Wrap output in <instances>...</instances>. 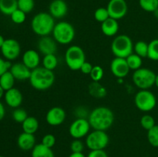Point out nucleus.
<instances>
[{"instance_id": "20", "label": "nucleus", "mask_w": 158, "mask_h": 157, "mask_svg": "<svg viewBox=\"0 0 158 157\" xmlns=\"http://www.w3.org/2000/svg\"><path fill=\"white\" fill-rule=\"evenodd\" d=\"M17 145L19 148L23 151L32 150L35 144V137L34 134L26 133L23 132L17 138Z\"/></svg>"}, {"instance_id": "29", "label": "nucleus", "mask_w": 158, "mask_h": 157, "mask_svg": "<svg viewBox=\"0 0 158 157\" xmlns=\"http://www.w3.org/2000/svg\"><path fill=\"white\" fill-rule=\"evenodd\" d=\"M139 6L145 12L154 13L158 9V0H139Z\"/></svg>"}, {"instance_id": "36", "label": "nucleus", "mask_w": 158, "mask_h": 157, "mask_svg": "<svg viewBox=\"0 0 158 157\" xmlns=\"http://www.w3.org/2000/svg\"><path fill=\"white\" fill-rule=\"evenodd\" d=\"M27 117V112L24 109H22V108H16L12 112V119H13L14 121L18 123H21L22 124L26 119Z\"/></svg>"}, {"instance_id": "41", "label": "nucleus", "mask_w": 158, "mask_h": 157, "mask_svg": "<svg viewBox=\"0 0 158 157\" xmlns=\"http://www.w3.org/2000/svg\"><path fill=\"white\" fill-rule=\"evenodd\" d=\"M12 64L11 61L9 60H5L2 58L0 57V76L2 75L6 72L7 71H9L10 68L12 67Z\"/></svg>"}, {"instance_id": "4", "label": "nucleus", "mask_w": 158, "mask_h": 157, "mask_svg": "<svg viewBox=\"0 0 158 157\" xmlns=\"http://www.w3.org/2000/svg\"><path fill=\"white\" fill-rule=\"evenodd\" d=\"M52 38L57 43L61 45H69L73 41L76 32L73 26L66 21L56 23L52 30Z\"/></svg>"}, {"instance_id": "6", "label": "nucleus", "mask_w": 158, "mask_h": 157, "mask_svg": "<svg viewBox=\"0 0 158 157\" xmlns=\"http://www.w3.org/2000/svg\"><path fill=\"white\" fill-rule=\"evenodd\" d=\"M65 62L69 69L78 71L86 62V54L80 46L73 45L67 48L65 52Z\"/></svg>"}, {"instance_id": "3", "label": "nucleus", "mask_w": 158, "mask_h": 157, "mask_svg": "<svg viewBox=\"0 0 158 157\" xmlns=\"http://www.w3.org/2000/svg\"><path fill=\"white\" fill-rule=\"evenodd\" d=\"M55 18L49 12H39L31 22V29L35 35L40 37L49 35L55 26Z\"/></svg>"}, {"instance_id": "49", "label": "nucleus", "mask_w": 158, "mask_h": 157, "mask_svg": "<svg viewBox=\"0 0 158 157\" xmlns=\"http://www.w3.org/2000/svg\"><path fill=\"white\" fill-rule=\"evenodd\" d=\"M154 15H155V17L157 18H158V9H157V10L155 11V12H154Z\"/></svg>"}, {"instance_id": "2", "label": "nucleus", "mask_w": 158, "mask_h": 157, "mask_svg": "<svg viewBox=\"0 0 158 157\" xmlns=\"http://www.w3.org/2000/svg\"><path fill=\"white\" fill-rule=\"evenodd\" d=\"M29 80L33 89L38 91H45L53 86L56 76L53 71L45 69L43 66H39L32 70Z\"/></svg>"}, {"instance_id": "52", "label": "nucleus", "mask_w": 158, "mask_h": 157, "mask_svg": "<svg viewBox=\"0 0 158 157\" xmlns=\"http://www.w3.org/2000/svg\"><path fill=\"white\" fill-rule=\"evenodd\" d=\"M63 1H66V0H63Z\"/></svg>"}, {"instance_id": "39", "label": "nucleus", "mask_w": 158, "mask_h": 157, "mask_svg": "<svg viewBox=\"0 0 158 157\" xmlns=\"http://www.w3.org/2000/svg\"><path fill=\"white\" fill-rule=\"evenodd\" d=\"M56 141V139L55 135H52V134L51 133H49L46 134V135H45L43 137L41 143L43 145H44L45 146H46V147L51 148V149H52V148L55 146Z\"/></svg>"}, {"instance_id": "51", "label": "nucleus", "mask_w": 158, "mask_h": 157, "mask_svg": "<svg viewBox=\"0 0 158 157\" xmlns=\"http://www.w3.org/2000/svg\"><path fill=\"white\" fill-rule=\"evenodd\" d=\"M0 157H3V156H2V155H0Z\"/></svg>"}, {"instance_id": "44", "label": "nucleus", "mask_w": 158, "mask_h": 157, "mask_svg": "<svg viewBox=\"0 0 158 157\" xmlns=\"http://www.w3.org/2000/svg\"><path fill=\"white\" fill-rule=\"evenodd\" d=\"M5 115H6V109H5V107L2 103L0 102V121L3 119Z\"/></svg>"}, {"instance_id": "50", "label": "nucleus", "mask_w": 158, "mask_h": 157, "mask_svg": "<svg viewBox=\"0 0 158 157\" xmlns=\"http://www.w3.org/2000/svg\"><path fill=\"white\" fill-rule=\"evenodd\" d=\"M117 83H123V78H117Z\"/></svg>"}, {"instance_id": "43", "label": "nucleus", "mask_w": 158, "mask_h": 157, "mask_svg": "<svg viewBox=\"0 0 158 157\" xmlns=\"http://www.w3.org/2000/svg\"><path fill=\"white\" fill-rule=\"evenodd\" d=\"M93 67H94V66H93L90 62L86 61L83 65H82L80 70L81 71V72L83 74H85V75H89L91 71H92Z\"/></svg>"}, {"instance_id": "47", "label": "nucleus", "mask_w": 158, "mask_h": 157, "mask_svg": "<svg viewBox=\"0 0 158 157\" xmlns=\"http://www.w3.org/2000/svg\"><path fill=\"white\" fill-rule=\"evenodd\" d=\"M4 95H5V90L1 87V86H0V99L2 98V96Z\"/></svg>"}, {"instance_id": "1", "label": "nucleus", "mask_w": 158, "mask_h": 157, "mask_svg": "<svg viewBox=\"0 0 158 157\" xmlns=\"http://www.w3.org/2000/svg\"><path fill=\"white\" fill-rule=\"evenodd\" d=\"M114 119V112L106 106L94 108L88 116L91 128L95 130L106 131L113 126Z\"/></svg>"}, {"instance_id": "22", "label": "nucleus", "mask_w": 158, "mask_h": 157, "mask_svg": "<svg viewBox=\"0 0 158 157\" xmlns=\"http://www.w3.org/2000/svg\"><path fill=\"white\" fill-rule=\"evenodd\" d=\"M89 93L91 96L96 99H103L106 95V89L100 82H93L88 87Z\"/></svg>"}, {"instance_id": "9", "label": "nucleus", "mask_w": 158, "mask_h": 157, "mask_svg": "<svg viewBox=\"0 0 158 157\" xmlns=\"http://www.w3.org/2000/svg\"><path fill=\"white\" fill-rule=\"evenodd\" d=\"M110 143V137L106 131L94 130L86 136V145L90 150L104 149Z\"/></svg>"}, {"instance_id": "24", "label": "nucleus", "mask_w": 158, "mask_h": 157, "mask_svg": "<svg viewBox=\"0 0 158 157\" xmlns=\"http://www.w3.org/2000/svg\"><path fill=\"white\" fill-rule=\"evenodd\" d=\"M31 155L32 157H55L52 149L46 147L42 143L35 145V147L32 149Z\"/></svg>"}, {"instance_id": "11", "label": "nucleus", "mask_w": 158, "mask_h": 157, "mask_svg": "<svg viewBox=\"0 0 158 157\" xmlns=\"http://www.w3.org/2000/svg\"><path fill=\"white\" fill-rule=\"evenodd\" d=\"M2 54L6 60L12 61L19 56L21 53V46L19 42L14 38H7L1 49Z\"/></svg>"}, {"instance_id": "38", "label": "nucleus", "mask_w": 158, "mask_h": 157, "mask_svg": "<svg viewBox=\"0 0 158 157\" xmlns=\"http://www.w3.org/2000/svg\"><path fill=\"white\" fill-rule=\"evenodd\" d=\"M104 75V71L100 66H94L89 76L93 82H100Z\"/></svg>"}, {"instance_id": "13", "label": "nucleus", "mask_w": 158, "mask_h": 157, "mask_svg": "<svg viewBox=\"0 0 158 157\" xmlns=\"http://www.w3.org/2000/svg\"><path fill=\"white\" fill-rule=\"evenodd\" d=\"M66 117V112L63 108L60 106H54L46 112V122L51 126H58L64 123Z\"/></svg>"}, {"instance_id": "28", "label": "nucleus", "mask_w": 158, "mask_h": 157, "mask_svg": "<svg viewBox=\"0 0 158 157\" xmlns=\"http://www.w3.org/2000/svg\"><path fill=\"white\" fill-rule=\"evenodd\" d=\"M142 58H143L139 56L138 55L135 54L134 52H133L131 55L127 57L126 60L128 66H129L130 69H132V70L135 71L140 69L142 67V64H143V60H142Z\"/></svg>"}, {"instance_id": "48", "label": "nucleus", "mask_w": 158, "mask_h": 157, "mask_svg": "<svg viewBox=\"0 0 158 157\" xmlns=\"http://www.w3.org/2000/svg\"><path fill=\"white\" fill-rule=\"evenodd\" d=\"M154 86H157V88L158 89V75H156V78H155V83H154Z\"/></svg>"}, {"instance_id": "12", "label": "nucleus", "mask_w": 158, "mask_h": 157, "mask_svg": "<svg viewBox=\"0 0 158 157\" xmlns=\"http://www.w3.org/2000/svg\"><path fill=\"white\" fill-rule=\"evenodd\" d=\"M106 9L110 17L116 20L123 18L128 12L127 3L125 0H110Z\"/></svg>"}, {"instance_id": "37", "label": "nucleus", "mask_w": 158, "mask_h": 157, "mask_svg": "<svg viewBox=\"0 0 158 157\" xmlns=\"http://www.w3.org/2000/svg\"><path fill=\"white\" fill-rule=\"evenodd\" d=\"M11 20L12 21V22L15 23V24L20 25L23 24L25 21H26V14L24 12L21 11L20 9H17L16 10L14 11L10 15Z\"/></svg>"}, {"instance_id": "7", "label": "nucleus", "mask_w": 158, "mask_h": 157, "mask_svg": "<svg viewBox=\"0 0 158 157\" xmlns=\"http://www.w3.org/2000/svg\"><path fill=\"white\" fill-rule=\"evenodd\" d=\"M156 74L151 69L141 67L135 70L132 75L134 84L140 89H149L154 86Z\"/></svg>"}, {"instance_id": "25", "label": "nucleus", "mask_w": 158, "mask_h": 157, "mask_svg": "<svg viewBox=\"0 0 158 157\" xmlns=\"http://www.w3.org/2000/svg\"><path fill=\"white\" fill-rule=\"evenodd\" d=\"M18 9V0H0V12L6 15L11 14Z\"/></svg>"}, {"instance_id": "42", "label": "nucleus", "mask_w": 158, "mask_h": 157, "mask_svg": "<svg viewBox=\"0 0 158 157\" xmlns=\"http://www.w3.org/2000/svg\"><path fill=\"white\" fill-rule=\"evenodd\" d=\"M86 157H108V155L104 149H100V150H90Z\"/></svg>"}, {"instance_id": "40", "label": "nucleus", "mask_w": 158, "mask_h": 157, "mask_svg": "<svg viewBox=\"0 0 158 157\" xmlns=\"http://www.w3.org/2000/svg\"><path fill=\"white\" fill-rule=\"evenodd\" d=\"M84 145L80 139H74L70 144V149L72 152H83Z\"/></svg>"}, {"instance_id": "23", "label": "nucleus", "mask_w": 158, "mask_h": 157, "mask_svg": "<svg viewBox=\"0 0 158 157\" xmlns=\"http://www.w3.org/2000/svg\"><path fill=\"white\" fill-rule=\"evenodd\" d=\"M40 123L38 119L34 116H28L26 119L22 123V128L24 132L29 134H35L38 131Z\"/></svg>"}, {"instance_id": "10", "label": "nucleus", "mask_w": 158, "mask_h": 157, "mask_svg": "<svg viewBox=\"0 0 158 157\" xmlns=\"http://www.w3.org/2000/svg\"><path fill=\"white\" fill-rule=\"evenodd\" d=\"M90 124L88 119L78 118L74 120L69 128V133L74 139H80L89 133Z\"/></svg>"}, {"instance_id": "32", "label": "nucleus", "mask_w": 158, "mask_h": 157, "mask_svg": "<svg viewBox=\"0 0 158 157\" xmlns=\"http://www.w3.org/2000/svg\"><path fill=\"white\" fill-rule=\"evenodd\" d=\"M148 140L153 147L158 148V125H155L152 129L148 131Z\"/></svg>"}, {"instance_id": "26", "label": "nucleus", "mask_w": 158, "mask_h": 157, "mask_svg": "<svg viewBox=\"0 0 158 157\" xmlns=\"http://www.w3.org/2000/svg\"><path fill=\"white\" fill-rule=\"evenodd\" d=\"M15 80V78H14L10 71H7L0 76V86L6 92L14 88Z\"/></svg>"}, {"instance_id": "5", "label": "nucleus", "mask_w": 158, "mask_h": 157, "mask_svg": "<svg viewBox=\"0 0 158 157\" xmlns=\"http://www.w3.org/2000/svg\"><path fill=\"white\" fill-rule=\"evenodd\" d=\"M134 46L132 39L127 35H118L111 43V52L115 57L126 58L134 52Z\"/></svg>"}, {"instance_id": "35", "label": "nucleus", "mask_w": 158, "mask_h": 157, "mask_svg": "<svg viewBox=\"0 0 158 157\" xmlns=\"http://www.w3.org/2000/svg\"><path fill=\"white\" fill-rule=\"evenodd\" d=\"M109 18L110 15L106 8L100 7L96 9L94 12V18L96 19V21L99 22H103Z\"/></svg>"}, {"instance_id": "8", "label": "nucleus", "mask_w": 158, "mask_h": 157, "mask_svg": "<svg viewBox=\"0 0 158 157\" xmlns=\"http://www.w3.org/2000/svg\"><path fill=\"white\" fill-rule=\"evenodd\" d=\"M134 104L141 112L152 111L157 105V98L152 92L148 89H140L134 97Z\"/></svg>"}, {"instance_id": "14", "label": "nucleus", "mask_w": 158, "mask_h": 157, "mask_svg": "<svg viewBox=\"0 0 158 157\" xmlns=\"http://www.w3.org/2000/svg\"><path fill=\"white\" fill-rule=\"evenodd\" d=\"M111 72L117 78H123L129 74L130 68L126 58L115 57L111 61L110 66Z\"/></svg>"}, {"instance_id": "31", "label": "nucleus", "mask_w": 158, "mask_h": 157, "mask_svg": "<svg viewBox=\"0 0 158 157\" xmlns=\"http://www.w3.org/2000/svg\"><path fill=\"white\" fill-rule=\"evenodd\" d=\"M148 58L153 61H158V38L153 39L148 43Z\"/></svg>"}, {"instance_id": "19", "label": "nucleus", "mask_w": 158, "mask_h": 157, "mask_svg": "<svg viewBox=\"0 0 158 157\" xmlns=\"http://www.w3.org/2000/svg\"><path fill=\"white\" fill-rule=\"evenodd\" d=\"M23 63L31 70L36 69L40 66V53L34 49L26 50L23 55Z\"/></svg>"}, {"instance_id": "15", "label": "nucleus", "mask_w": 158, "mask_h": 157, "mask_svg": "<svg viewBox=\"0 0 158 157\" xmlns=\"http://www.w3.org/2000/svg\"><path fill=\"white\" fill-rule=\"evenodd\" d=\"M38 49L43 55L55 54L57 51V42L52 37L43 36L38 42Z\"/></svg>"}, {"instance_id": "45", "label": "nucleus", "mask_w": 158, "mask_h": 157, "mask_svg": "<svg viewBox=\"0 0 158 157\" xmlns=\"http://www.w3.org/2000/svg\"><path fill=\"white\" fill-rule=\"evenodd\" d=\"M69 157H86L83 152H72Z\"/></svg>"}, {"instance_id": "30", "label": "nucleus", "mask_w": 158, "mask_h": 157, "mask_svg": "<svg viewBox=\"0 0 158 157\" xmlns=\"http://www.w3.org/2000/svg\"><path fill=\"white\" fill-rule=\"evenodd\" d=\"M134 52L141 58L148 57V44L144 41H138L134 46Z\"/></svg>"}, {"instance_id": "18", "label": "nucleus", "mask_w": 158, "mask_h": 157, "mask_svg": "<svg viewBox=\"0 0 158 157\" xmlns=\"http://www.w3.org/2000/svg\"><path fill=\"white\" fill-rule=\"evenodd\" d=\"M9 71L12 74L14 78L19 81H25V80L29 79L31 73H32V70L25 66L23 62L12 64Z\"/></svg>"}, {"instance_id": "21", "label": "nucleus", "mask_w": 158, "mask_h": 157, "mask_svg": "<svg viewBox=\"0 0 158 157\" xmlns=\"http://www.w3.org/2000/svg\"><path fill=\"white\" fill-rule=\"evenodd\" d=\"M102 32L107 37L115 36L119 31L118 20H116L110 17L108 19L101 23L100 26Z\"/></svg>"}, {"instance_id": "33", "label": "nucleus", "mask_w": 158, "mask_h": 157, "mask_svg": "<svg viewBox=\"0 0 158 157\" xmlns=\"http://www.w3.org/2000/svg\"><path fill=\"white\" fill-rule=\"evenodd\" d=\"M35 7L34 0H18V9L27 14L32 12Z\"/></svg>"}, {"instance_id": "16", "label": "nucleus", "mask_w": 158, "mask_h": 157, "mask_svg": "<svg viewBox=\"0 0 158 157\" xmlns=\"http://www.w3.org/2000/svg\"><path fill=\"white\" fill-rule=\"evenodd\" d=\"M68 12V6L63 0H52L49 6V13L55 19H60L66 16Z\"/></svg>"}, {"instance_id": "34", "label": "nucleus", "mask_w": 158, "mask_h": 157, "mask_svg": "<svg viewBox=\"0 0 158 157\" xmlns=\"http://www.w3.org/2000/svg\"><path fill=\"white\" fill-rule=\"evenodd\" d=\"M140 126H142V128L145 129V130L148 131L151 129H152L154 126H155V119H154V117L151 115H143V116L140 118Z\"/></svg>"}, {"instance_id": "46", "label": "nucleus", "mask_w": 158, "mask_h": 157, "mask_svg": "<svg viewBox=\"0 0 158 157\" xmlns=\"http://www.w3.org/2000/svg\"><path fill=\"white\" fill-rule=\"evenodd\" d=\"M5 38H3V36L2 35H0V49L2 48V45L4 44V42H5Z\"/></svg>"}, {"instance_id": "27", "label": "nucleus", "mask_w": 158, "mask_h": 157, "mask_svg": "<svg viewBox=\"0 0 158 157\" xmlns=\"http://www.w3.org/2000/svg\"><path fill=\"white\" fill-rule=\"evenodd\" d=\"M58 66V58L55 54H49L43 56V67L49 70L53 71Z\"/></svg>"}, {"instance_id": "17", "label": "nucleus", "mask_w": 158, "mask_h": 157, "mask_svg": "<svg viewBox=\"0 0 158 157\" xmlns=\"http://www.w3.org/2000/svg\"><path fill=\"white\" fill-rule=\"evenodd\" d=\"M5 102L11 108L16 109L19 108L23 101V96L19 89L12 88L9 90L6 91L4 95Z\"/></svg>"}]
</instances>
